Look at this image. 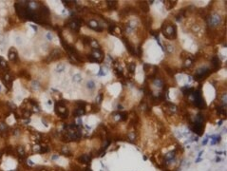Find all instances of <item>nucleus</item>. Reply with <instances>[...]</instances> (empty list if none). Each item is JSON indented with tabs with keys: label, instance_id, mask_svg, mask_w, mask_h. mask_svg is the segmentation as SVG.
Segmentation results:
<instances>
[{
	"label": "nucleus",
	"instance_id": "1",
	"mask_svg": "<svg viewBox=\"0 0 227 171\" xmlns=\"http://www.w3.org/2000/svg\"><path fill=\"white\" fill-rule=\"evenodd\" d=\"M87 88H88L89 90H94V88H95V83H94L92 80H89V81L88 82V84H87Z\"/></svg>",
	"mask_w": 227,
	"mask_h": 171
},
{
	"label": "nucleus",
	"instance_id": "2",
	"mask_svg": "<svg viewBox=\"0 0 227 171\" xmlns=\"http://www.w3.org/2000/svg\"><path fill=\"white\" fill-rule=\"evenodd\" d=\"M65 68H66V66H65L64 64H59V65L57 66V68H56V70H57L58 72H63V71L65 70Z\"/></svg>",
	"mask_w": 227,
	"mask_h": 171
},
{
	"label": "nucleus",
	"instance_id": "3",
	"mask_svg": "<svg viewBox=\"0 0 227 171\" xmlns=\"http://www.w3.org/2000/svg\"><path fill=\"white\" fill-rule=\"evenodd\" d=\"M81 80H82V76H81V74H79V73L73 76V81H74V82L79 83V82H81Z\"/></svg>",
	"mask_w": 227,
	"mask_h": 171
},
{
	"label": "nucleus",
	"instance_id": "4",
	"mask_svg": "<svg viewBox=\"0 0 227 171\" xmlns=\"http://www.w3.org/2000/svg\"><path fill=\"white\" fill-rule=\"evenodd\" d=\"M31 87L34 89V90H38L39 89V83L37 81H32L31 82Z\"/></svg>",
	"mask_w": 227,
	"mask_h": 171
},
{
	"label": "nucleus",
	"instance_id": "5",
	"mask_svg": "<svg viewBox=\"0 0 227 171\" xmlns=\"http://www.w3.org/2000/svg\"><path fill=\"white\" fill-rule=\"evenodd\" d=\"M81 160H82L84 162H89L90 159H89V157L88 155H84V156L82 157V159H81Z\"/></svg>",
	"mask_w": 227,
	"mask_h": 171
},
{
	"label": "nucleus",
	"instance_id": "6",
	"mask_svg": "<svg viewBox=\"0 0 227 171\" xmlns=\"http://www.w3.org/2000/svg\"><path fill=\"white\" fill-rule=\"evenodd\" d=\"M15 42L18 44V45H20V44H22V42H23V40H22V38L21 37H19V36H17L16 38H15Z\"/></svg>",
	"mask_w": 227,
	"mask_h": 171
},
{
	"label": "nucleus",
	"instance_id": "7",
	"mask_svg": "<svg viewBox=\"0 0 227 171\" xmlns=\"http://www.w3.org/2000/svg\"><path fill=\"white\" fill-rule=\"evenodd\" d=\"M90 26L92 27V28H96V27H98V24H97V22L96 21H90Z\"/></svg>",
	"mask_w": 227,
	"mask_h": 171
},
{
	"label": "nucleus",
	"instance_id": "8",
	"mask_svg": "<svg viewBox=\"0 0 227 171\" xmlns=\"http://www.w3.org/2000/svg\"><path fill=\"white\" fill-rule=\"evenodd\" d=\"M134 68H135V65L134 64H131L130 66H128V69H130L132 72L134 71Z\"/></svg>",
	"mask_w": 227,
	"mask_h": 171
},
{
	"label": "nucleus",
	"instance_id": "9",
	"mask_svg": "<svg viewBox=\"0 0 227 171\" xmlns=\"http://www.w3.org/2000/svg\"><path fill=\"white\" fill-rule=\"evenodd\" d=\"M46 36H47V38H48L49 40H51V39H52V35H51L50 32H48V33L46 34Z\"/></svg>",
	"mask_w": 227,
	"mask_h": 171
},
{
	"label": "nucleus",
	"instance_id": "10",
	"mask_svg": "<svg viewBox=\"0 0 227 171\" xmlns=\"http://www.w3.org/2000/svg\"><path fill=\"white\" fill-rule=\"evenodd\" d=\"M91 45H92L93 47H99L98 44L96 43V41H92V42H91Z\"/></svg>",
	"mask_w": 227,
	"mask_h": 171
}]
</instances>
